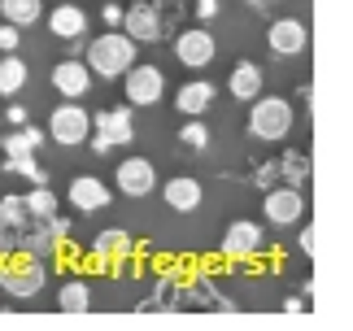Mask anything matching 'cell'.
<instances>
[{"label": "cell", "instance_id": "cell-2", "mask_svg": "<svg viewBox=\"0 0 353 331\" xmlns=\"http://www.w3.org/2000/svg\"><path fill=\"white\" fill-rule=\"evenodd\" d=\"M44 279H48V266L44 257L26 253V248H9L0 257V292L13 297V301H31L44 292Z\"/></svg>", "mask_w": 353, "mask_h": 331}, {"label": "cell", "instance_id": "cell-12", "mask_svg": "<svg viewBox=\"0 0 353 331\" xmlns=\"http://www.w3.org/2000/svg\"><path fill=\"white\" fill-rule=\"evenodd\" d=\"M131 248L135 240L127 236L122 227H110V231H101L97 244H92V257H88V270H105V266H118V261H127L131 257Z\"/></svg>", "mask_w": 353, "mask_h": 331}, {"label": "cell", "instance_id": "cell-25", "mask_svg": "<svg viewBox=\"0 0 353 331\" xmlns=\"http://www.w3.org/2000/svg\"><path fill=\"white\" fill-rule=\"evenodd\" d=\"M39 140H44V135H39L35 127L9 131V135H5V157H31L35 148H39Z\"/></svg>", "mask_w": 353, "mask_h": 331}, {"label": "cell", "instance_id": "cell-16", "mask_svg": "<svg viewBox=\"0 0 353 331\" xmlns=\"http://www.w3.org/2000/svg\"><path fill=\"white\" fill-rule=\"evenodd\" d=\"M161 197H166V205L170 210H179V214H192L196 205H201V179H192V174H174V179H166V188H161Z\"/></svg>", "mask_w": 353, "mask_h": 331}, {"label": "cell", "instance_id": "cell-19", "mask_svg": "<svg viewBox=\"0 0 353 331\" xmlns=\"http://www.w3.org/2000/svg\"><path fill=\"white\" fill-rule=\"evenodd\" d=\"M174 105H179V114H188V118H201L205 109L214 105V83H205V79H192V83H183L179 88V96H174Z\"/></svg>", "mask_w": 353, "mask_h": 331}, {"label": "cell", "instance_id": "cell-10", "mask_svg": "<svg viewBox=\"0 0 353 331\" xmlns=\"http://www.w3.org/2000/svg\"><path fill=\"white\" fill-rule=\"evenodd\" d=\"M114 183H118L122 197H148V192L157 188V170H153L148 157H127V161H118Z\"/></svg>", "mask_w": 353, "mask_h": 331}, {"label": "cell", "instance_id": "cell-3", "mask_svg": "<svg viewBox=\"0 0 353 331\" xmlns=\"http://www.w3.org/2000/svg\"><path fill=\"white\" fill-rule=\"evenodd\" d=\"M249 131L257 140H283L292 131V105L279 96H253L249 101Z\"/></svg>", "mask_w": 353, "mask_h": 331}, {"label": "cell", "instance_id": "cell-20", "mask_svg": "<svg viewBox=\"0 0 353 331\" xmlns=\"http://www.w3.org/2000/svg\"><path fill=\"white\" fill-rule=\"evenodd\" d=\"M227 88H232L236 101H253L257 92H262V66L257 61H236L232 79H227Z\"/></svg>", "mask_w": 353, "mask_h": 331}, {"label": "cell", "instance_id": "cell-24", "mask_svg": "<svg viewBox=\"0 0 353 331\" xmlns=\"http://www.w3.org/2000/svg\"><path fill=\"white\" fill-rule=\"evenodd\" d=\"M0 18L13 26H35L44 18V0H0Z\"/></svg>", "mask_w": 353, "mask_h": 331}, {"label": "cell", "instance_id": "cell-1", "mask_svg": "<svg viewBox=\"0 0 353 331\" xmlns=\"http://www.w3.org/2000/svg\"><path fill=\"white\" fill-rule=\"evenodd\" d=\"M135 48H140V44H135L122 26H114V31H105V35L92 39L88 52H83V61H88V70L97 79H122L135 66V57H140Z\"/></svg>", "mask_w": 353, "mask_h": 331}, {"label": "cell", "instance_id": "cell-28", "mask_svg": "<svg viewBox=\"0 0 353 331\" xmlns=\"http://www.w3.org/2000/svg\"><path fill=\"white\" fill-rule=\"evenodd\" d=\"M179 140H183L188 148H205V144H210V131H205V122H201V118H192L188 127H179Z\"/></svg>", "mask_w": 353, "mask_h": 331}, {"label": "cell", "instance_id": "cell-9", "mask_svg": "<svg viewBox=\"0 0 353 331\" xmlns=\"http://www.w3.org/2000/svg\"><path fill=\"white\" fill-rule=\"evenodd\" d=\"M174 57H179L188 70H205V66L219 57V44H214V35L205 26H188V31L174 39Z\"/></svg>", "mask_w": 353, "mask_h": 331}, {"label": "cell", "instance_id": "cell-18", "mask_svg": "<svg viewBox=\"0 0 353 331\" xmlns=\"http://www.w3.org/2000/svg\"><path fill=\"white\" fill-rule=\"evenodd\" d=\"M174 305L179 310H227V301L214 292L210 279H192V283L174 288Z\"/></svg>", "mask_w": 353, "mask_h": 331}, {"label": "cell", "instance_id": "cell-4", "mask_svg": "<svg viewBox=\"0 0 353 331\" xmlns=\"http://www.w3.org/2000/svg\"><path fill=\"white\" fill-rule=\"evenodd\" d=\"M92 127H97V135H88V140H92V148H97V153H114V148H122V144H131V140H135V118H131V105L101 109Z\"/></svg>", "mask_w": 353, "mask_h": 331}, {"label": "cell", "instance_id": "cell-14", "mask_svg": "<svg viewBox=\"0 0 353 331\" xmlns=\"http://www.w3.org/2000/svg\"><path fill=\"white\" fill-rule=\"evenodd\" d=\"M52 88H57L65 101H79V96H88L92 92V70H88V61H61V66H52Z\"/></svg>", "mask_w": 353, "mask_h": 331}, {"label": "cell", "instance_id": "cell-15", "mask_svg": "<svg viewBox=\"0 0 353 331\" xmlns=\"http://www.w3.org/2000/svg\"><path fill=\"white\" fill-rule=\"evenodd\" d=\"M65 197H70V205H74V210H83V214H97V210H105V205L114 201L110 188H105L97 174H79V179H70Z\"/></svg>", "mask_w": 353, "mask_h": 331}, {"label": "cell", "instance_id": "cell-11", "mask_svg": "<svg viewBox=\"0 0 353 331\" xmlns=\"http://www.w3.org/2000/svg\"><path fill=\"white\" fill-rule=\"evenodd\" d=\"M266 44H270L275 57H296V52H305L310 31H305L301 18H275L266 26Z\"/></svg>", "mask_w": 353, "mask_h": 331}, {"label": "cell", "instance_id": "cell-27", "mask_svg": "<svg viewBox=\"0 0 353 331\" xmlns=\"http://www.w3.org/2000/svg\"><path fill=\"white\" fill-rule=\"evenodd\" d=\"M279 174L288 179L292 188H301L305 179H310V161H305V153H288V157L279 161Z\"/></svg>", "mask_w": 353, "mask_h": 331}, {"label": "cell", "instance_id": "cell-31", "mask_svg": "<svg viewBox=\"0 0 353 331\" xmlns=\"http://www.w3.org/2000/svg\"><path fill=\"white\" fill-rule=\"evenodd\" d=\"M253 179H257V183H262V188H270V183H275V179H279V161H270V166H262V170H257Z\"/></svg>", "mask_w": 353, "mask_h": 331}, {"label": "cell", "instance_id": "cell-5", "mask_svg": "<svg viewBox=\"0 0 353 331\" xmlns=\"http://www.w3.org/2000/svg\"><path fill=\"white\" fill-rule=\"evenodd\" d=\"M122 31H127L135 44H157V39L170 35V22L161 18L157 0H135L131 9H122Z\"/></svg>", "mask_w": 353, "mask_h": 331}, {"label": "cell", "instance_id": "cell-6", "mask_svg": "<svg viewBox=\"0 0 353 331\" xmlns=\"http://www.w3.org/2000/svg\"><path fill=\"white\" fill-rule=\"evenodd\" d=\"M48 135H52V144H61V148H74V144H88V135H92V114L79 101H65L52 109V118H48Z\"/></svg>", "mask_w": 353, "mask_h": 331}, {"label": "cell", "instance_id": "cell-30", "mask_svg": "<svg viewBox=\"0 0 353 331\" xmlns=\"http://www.w3.org/2000/svg\"><path fill=\"white\" fill-rule=\"evenodd\" d=\"M18 44H22V26L5 22L0 26V52H18Z\"/></svg>", "mask_w": 353, "mask_h": 331}, {"label": "cell", "instance_id": "cell-21", "mask_svg": "<svg viewBox=\"0 0 353 331\" xmlns=\"http://www.w3.org/2000/svg\"><path fill=\"white\" fill-rule=\"evenodd\" d=\"M26 223H31V214H26V201L13 197V192H9V197H0V236L18 240Z\"/></svg>", "mask_w": 353, "mask_h": 331}, {"label": "cell", "instance_id": "cell-7", "mask_svg": "<svg viewBox=\"0 0 353 331\" xmlns=\"http://www.w3.org/2000/svg\"><path fill=\"white\" fill-rule=\"evenodd\" d=\"M122 92H127V105H157L166 96V74L157 66L135 61L127 74H122Z\"/></svg>", "mask_w": 353, "mask_h": 331}, {"label": "cell", "instance_id": "cell-35", "mask_svg": "<svg viewBox=\"0 0 353 331\" xmlns=\"http://www.w3.org/2000/svg\"><path fill=\"white\" fill-rule=\"evenodd\" d=\"M310 305V301H301V297H288V301H283V310H288V314H301Z\"/></svg>", "mask_w": 353, "mask_h": 331}, {"label": "cell", "instance_id": "cell-32", "mask_svg": "<svg viewBox=\"0 0 353 331\" xmlns=\"http://www.w3.org/2000/svg\"><path fill=\"white\" fill-rule=\"evenodd\" d=\"M219 13V0H196V18H214Z\"/></svg>", "mask_w": 353, "mask_h": 331}, {"label": "cell", "instance_id": "cell-29", "mask_svg": "<svg viewBox=\"0 0 353 331\" xmlns=\"http://www.w3.org/2000/svg\"><path fill=\"white\" fill-rule=\"evenodd\" d=\"M9 170H13V174H26V179H35V183H44V170L35 166V157H9Z\"/></svg>", "mask_w": 353, "mask_h": 331}, {"label": "cell", "instance_id": "cell-34", "mask_svg": "<svg viewBox=\"0 0 353 331\" xmlns=\"http://www.w3.org/2000/svg\"><path fill=\"white\" fill-rule=\"evenodd\" d=\"M105 22H110V26H122V9H118V5H105Z\"/></svg>", "mask_w": 353, "mask_h": 331}, {"label": "cell", "instance_id": "cell-8", "mask_svg": "<svg viewBox=\"0 0 353 331\" xmlns=\"http://www.w3.org/2000/svg\"><path fill=\"white\" fill-rule=\"evenodd\" d=\"M262 214H266V223H275V227H292V223H301V214H305V197H301V188H292V183L275 188V183H270V188H266V197H262Z\"/></svg>", "mask_w": 353, "mask_h": 331}, {"label": "cell", "instance_id": "cell-22", "mask_svg": "<svg viewBox=\"0 0 353 331\" xmlns=\"http://www.w3.org/2000/svg\"><path fill=\"white\" fill-rule=\"evenodd\" d=\"M26 79H31V70H26V61L22 57H13V52H5L0 57V96H18V92H26Z\"/></svg>", "mask_w": 353, "mask_h": 331}, {"label": "cell", "instance_id": "cell-36", "mask_svg": "<svg viewBox=\"0 0 353 331\" xmlns=\"http://www.w3.org/2000/svg\"><path fill=\"white\" fill-rule=\"evenodd\" d=\"M9 122H18V127H22V122H26V109L22 105H9V114H5Z\"/></svg>", "mask_w": 353, "mask_h": 331}, {"label": "cell", "instance_id": "cell-17", "mask_svg": "<svg viewBox=\"0 0 353 331\" xmlns=\"http://www.w3.org/2000/svg\"><path fill=\"white\" fill-rule=\"evenodd\" d=\"M48 31L57 39H83L88 35V13L79 5H70V0H61V5L48 13Z\"/></svg>", "mask_w": 353, "mask_h": 331}, {"label": "cell", "instance_id": "cell-37", "mask_svg": "<svg viewBox=\"0 0 353 331\" xmlns=\"http://www.w3.org/2000/svg\"><path fill=\"white\" fill-rule=\"evenodd\" d=\"M253 5H270V0H253Z\"/></svg>", "mask_w": 353, "mask_h": 331}, {"label": "cell", "instance_id": "cell-26", "mask_svg": "<svg viewBox=\"0 0 353 331\" xmlns=\"http://www.w3.org/2000/svg\"><path fill=\"white\" fill-rule=\"evenodd\" d=\"M22 201H26V214H31V218H52V214H57V197H52L44 183H35Z\"/></svg>", "mask_w": 353, "mask_h": 331}, {"label": "cell", "instance_id": "cell-13", "mask_svg": "<svg viewBox=\"0 0 353 331\" xmlns=\"http://www.w3.org/2000/svg\"><path fill=\"white\" fill-rule=\"evenodd\" d=\"M262 227L249 223V218H240V223L227 227V236H223V257H232V261H244V257H253L257 248H262Z\"/></svg>", "mask_w": 353, "mask_h": 331}, {"label": "cell", "instance_id": "cell-33", "mask_svg": "<svg viewBox=\"0 0 353 331\" xmlns=\"http://www.w3.org/2000/svg\"><path fill=\"white\" fill-rule=\"evenodd\" d=\"M296 244H301V248H305V253H314V227H305V231H301V236H296Z\"/></svg>", "mask_w": 353, "mask_h": 331}, {"label": "cell", "instance_id": "cell-23", "mask_svg": "<svg viewBox=\"0 0 353 331\" xmlns=\"http://www.w3.org/2000/svg\"><path fill=\"white\" fill-rule=\"evenodd\" d=\"M57 310H65V314H88L92 310V288L83 279H65L57 288Z\"/></svg>", "mask_w": 353, "mask_h": 331}]
</instances>
